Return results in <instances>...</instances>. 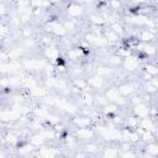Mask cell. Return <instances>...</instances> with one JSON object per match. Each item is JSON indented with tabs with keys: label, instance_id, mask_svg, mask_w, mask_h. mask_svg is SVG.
<instances>
[{
	"label": "cell",
	"instance_id": "6da1fadb",
	"mask_svg": "<svg viewBox=\"0 0 158 158\" xmlns=\"http://www.w3.org/2000/svg\"><path fill=\"white\" fill-rule=\"evenodd\" d=\"M121 65H122V68H123L126 72L133 73V72H136V70L139 68V65H141V59L138 58V56L131 54V56H127V57L123 58Z\"/></svg>",
	"mask_w": 158,
	"mask_h": 158
},
{
	"label": "cell",
	"instance_id": "7a4b0ae2",
	"mask_svg": "<svg viewBox=\"0 0 158 158\" xmlns=\"http://www.w3.org/2000/svg\"><path fill=\"white\" fill-rule=\"evenodd\" d=\"M84 12H85L84 5H81V4H79V2H70V4H68V6H67V15H68L70 19L80 17Z\"/></svg>",
	"mask_w": 158,
	"mask_h": 158
},
{
	"label": "cell",
	"instance_id": "3957f363",
	"mask_svg": "<svg viewBox=\"0 0 158 158\" xmlns=\"http://www.w3.org/2000/svg\"><path fill=\"white\" fill-rule=\"evenodd\" d=\"M95 133H96V131L91 127H77L75 131H74L75 137L79 138V139H84V141L94 138Z\"/></svg>",
	"mask_w": 158,
	"mask_h": 158
},
{
	"label": "cell",
	"instance_id": "277c9868",
	"mask_svg": "<svg viewBox=\"0 0 158 158\" xmlns=\"http://www.w3.org/2000/svg\"><path fill=\"white\" fill-rule=\"evenodd\" d=\"M43 56L46 57V59H48L49 62H52L54 64L57 58L60 57V51L56 46L49 44V46H46V48L43 49Z\"/></svg>",
	"mask_w": 158,
	"mask_h": 158
},
{
	"label": "cell",
	"instance_id": "5b68a950",
	"mask_svg": "<svg viewBox=\"0 0 158 158\" xmlns=\"http://www.w3.org/2000/svg\"><path fill=\"white\" fill-rule=\"evenodd\" d=\"M156 37H157V32L154 30H149V28H143L137 35V38L141 42H147V43H152L156 40Z\"/></svg>",
	"mask_w": 158,
	"mask_h": 158
},
{
	"label": "cell",
	"instance_id": "8992f818",
	"mask_svg": "<svg viewBox=\"0 0 158 158\" xmlns=\"http://www.w3.org/2000/svg\"><path fill=\"white\" fill-rule=\"evenodd\" d=\"M86 80H88V84H89V86H90L91 89L100 90V89H102V88L105 86V78L98 75L96 73L93 74V75H90Z\"/></svg>",
	"mask_w": 158,
	"mask_h": 158
},
{
	"label": "cell",
	"instance_id": "52a82bcc",
	"mask_svg": "<svg viewBox=\"0 0 158 158\" xmlns=\"http://www.w3.org/2000/svg\"><path fill=\"white\" fill-rule=\"evenodd\" d=\"M149 110L151 107L144 104V102H141L138 105H133V109H132V114L136 115L137 117L142 118V117H146V116H149Z\"/></svg>",
	"mask_w": 158,
	"mask_h": 158
},
{
	"label": "cell",
	"instance_id": "ba28073f",
	"mask_svg": "<svg viewBox=\"0 0 158 158\" xmlns=\"http://www.w3.org/2000/svg\"><path fill=\"white\" fill-rule=\"evenodd\" d=\"M156 126H157V125H156V122L152 120L151 116H146V117L139 118L138 127L142 128V130H144V131H152V132H154Z\"/></svg>",
	"mask_w": 158,
	"mask_h": 158
},
{
	"label": "cell",
	"instance_id": "9c48e42d",
	"mask_svg": "<svg viewBox=\"0 0 158 158\" xmlns=\"http://www.w3.org/2000/svg\"><path fill=\"white\" fill-rule=\"evenodd\" d=\"M72 123L75 127H90L93 123V118L90 116H77L72 120Z\"/></svg>",
	"mask_w": 158,
	"mask_h": 158
},
{
	"label": "cell",
	"instance_id": "30bf717a",
	"mask_svg": "<svg viewBox=\"0 0 158 158\" xmlns=\"http://www.w3.org/2000/svg\"><path fill=\"white\" fill-rule=\"evenodd\" d=\"M117 88H118L120 94L123 95V96H126V98L127 96H132L136 93V86L132 83H122Z\"/></svg>",
	"mask_w": 158,
	"mask_h": 158
},
{
	"label": "cell",
	"instance_id": "8fae6325",
	"mask_svg": "<svg viewBox=\"0 0 158 158\" xmlns=\"http://www.w3.org/2000/svg\"><path fill=\"white\" fill-rule=\"evenodd\" d=\"M102 35L106 37V40L110 42V44H117L120 41H121V36L118 33H116L114 30L111 28H107V30H104L102 31Z\"/></svg>",
	"mask_w": 158,
	"mask_h": 158
},
{
	"label": "cell",
	"instance_id": "7c38bea8",
	"mask_svg": "<svg viewBox=\"0 0 158 158\" xmlns=\"http://www.w3.org/2000/svg\"><path fill=\"white\" fill-rule=\"evenodd\" d=\"M98 75H100V77H102V78H111L112 75H114V73H115V69L111 67V65H100V67H98L96 68V72H95Z\"/></svg>",
	"mask_w": 158,
	"mask_h": 158
},
{
	"label": "cell",
	"instance_id": "4fadbf2b",
	"mask_svg": "<svg viewBox=\"0 0 158 158\" xmlns=\"http://www.w3.org/2000/svg\"><path fill=\"white\" fill-rule=\"evenodd\" d=\"M104 94H105V96L107 98V100H109L110 102H115V101L118 99V96L121 95L117 86H110V88H107Z\"/></svg>",
	"mask_w": 158,
	"mask_h": 158
},
{
	"label": "cell",
	"instance_id": "5bb4252c",
	"mask_svg": "<svg viewBox=\"0 0 158 158\" xmlns=\"http://www.w3.org/2000/svg\"><path fill=\"white\" fill-rule=\"evenodd\" d=\"M89 22L93 25V26H104L106 22V20L102 17V15H99V14H90L89 17H88Z\"/></svg>",
	"mask_w": 158,
	"mask_h": 158
},
{
	"label": "cell",
	"instance_id": "9a60e30c",
	"mask_svg": "<svg viewBox=\"0 0 158 158\" xmlns=\"http://www.w3.org/2000/svg\"><path fill=\"white\" fill-rule=\"evenodd\" d=\"M102 111H104V114H105L107 117L111 118L112 116H115L116 114H118V105H116L115 102H109L107 105L104 106Z\"/></svg>",
	"mask_w": 158,
	"mask_h": 158
},
{
	"label": "cell",
	"instance_id": "2e32d148",
	"mask_svg": "<svg viewBox=\"0 0 158 158\" xmlns=\"http://www.w3.org/2000/svg\"><path fill=\"white\" fill-rule=\"evenodd\" d=\"M57 154H58V152H57L54 148H47V147H43V146H41V149L37 151V156H40V157H46V158L56 157Z\"/></svg>",
	"mask_w": 158,
	"mask_h": 158
},
{
	"label": "cell",
	"instance_id": "e0dca14e",
	"mask_svg": "<svg viewBox=\"0 0 158 158\" xmlns=\"http://www.w3.org/2000/svg\"><path fill=\"white\" fill-rule=\"evenodd\" d=\"M30 142L35 146V147H41V146H43L46 142H47V139H46V137L42 135V133H35L31 138H30Z\"/></svg>",
	"mask_w": 158,
	"mask_h": 158
},
{
	"label": "cell",
	"instance_id": "ac0fdd59",
	"mask_svg": "<svg viewBox=\"0 0 158 158\" xmlns=\"http://www.w3.org/2000/svg\"><path fill=\"white\" fill-rule=\"evenodd\" d=\"M73 85L77 86L78 89H80L81 91L83 90H90L91 89L89 86V84H88V80L86 79H83V78H75V79H73Z\"/></svg>",
	"mask_w": 158,
	"mask_h": 158
},
{
	"label": "cell",
	"instance_id": "d6986e66",
	"mask_svg": "<svg viewBox=\"0 0 158 158\" xmlns=\"http://www.w3.org/2000/svg\"><path fill=\"white\" fill-rule=\"evenodd\" d=\"M101 156L105 157V158H116V157L120 156V152H118L117 148H114V147H106V148H104Z\"/></svg>",
	"mask_w": 158,
	"mask_h": 158
},
{
	"label": "cell",
	"instance_id": "ffe728a7",
	"mask_svg": "<svg viewBox=\"0 0 158 158\" xmlns=\"http://www.w3.org/2000/svg\"><path fill=\"white\" fill-rule=\"evenodd\" d=\"M144 151L148 156H158V143H156V141L146 143Z\"/></svg>",
	"mask_w": 158,
	"mask_h": 158
},
{
	"label": "cell",
	"instance_id": "44dd1931",
	"mask_svg": "<svg viewBox=\"0 0 158 158\" xmlns=\"http://www.w3.org/2000/svg\"><path fill=\"white\" fill-rule=\"evenodd\" d=\"M80 99H81V101L85 104V105H91L93 102H94V95L89 91V90H83L80 94Z\"/></svg>",
	"mask_w": 158,
	"mask_h": 158
},
{
	"label": "cell",
	"instance_id": "7402d4cb",
	"mask_svg": "<svg viewBox=\"0 0 158 158\" xmlns=\"http://www.w3.org/2000/svg\"><path fill=\"white\" fill-rule=\"evenodd\" d=\"M143 70L147 72L148 74H151L152 77H157L158 75V65L156 63H146L143 65Z\"/></svg>",
	"mask_w": 158,
	"mask_h": 158
},
{
	"label": "cell",
	"instance_id": "603a6c76",
	"mask_svg": "<svg viewBox=\"0 0 158 158\" xmlns=\"http://www.w3.org/2000/svg\"><path fill=\"white\" fill-rule=\"evenodd\" d=\"M122 60H123V58H122V57H120V56L116 53V54L111 56V57L107 59V64H109V65H111V67H117V65L122 64Z\"/></svg>",
	"mask_w": 158,
	"mask_h": 158
},
{
	"label": "cell",
	"instance_id": "cb8c5ba5",
	"mask_svg": "<svg viewBox=\"0 0 158 158\" xmlns=\"http://www.w3.org/2000/svg\"><path fill=\"white\" fill-rule=\"evenodd\" d=\"M138 123H139V117H137L136 115H132L131 117H127V120H126V126H128L130 128H133V130H136L138 127Z\"/></svg>",
	"mask_w": 158,
	"mask_h": 158
},
{
	"label": "cell",
	"instance_id": "d4e9b609",
	"mask_svg": "<svg viewBox=\"0 0 158 158\" xmlns=\"http://www.w3.org/2000/svg\"><path fill=\"white\" fill-rule=\"evenodd\" d=\"M110 28L114 30V31H115L116 33H118L120 36H122V35L125 33V27H123V25H122L120 21H116V22L110 23Z\"/></svg>",
	"mask_w": 158,
	"mask_h": 158
},
{
	"label": "cell",
	"instance_id": "484cf974",
	"mask_svg": "<svg viewBox=\"0 0 158 158\" xmlns=\"http://www.w3.org/2000/svg\"><path fill=\"white\" fill-rule=\"evenodd\" d=\"M94 102L98 104L99 106L104 107V106L107 105L110 101L107 100V98L105 96V94H101V95H94Z\"/></svg>",
	"mask_w": 158,
	"mask_h": 158
},
{
	"label": "cell",
	"instance_id": "4316f807",
	"mask_svg": "<svg viewBox=\"0 0 158 158\" xmlns=\"http://www.w3.org/2000/svg\"><path fill=\"white\" fill-rule=\"evenodd\" d=\"M122 7V4H121V0H110L109 1V9L111 11H115V12H118Z\"/></svg>",
	"mask_w": 158,
	"mask_h": 158
},
{
	"label": "cell",
	"instance_id": "83f0119b",
	"mask_svg": "<svg viewBox=\"0 0 158 158\" xmlns=\"http://www.w3.org/2000/svg\"><path fill=\"white\" fill-rule=\"evenodd\" d=\"M144 90H146V93H148V94H156L157 91H158V88L156 86V84L152 81V80H149L146 85H144Z\"/></svg>",
	"mask_w": 158,
	"mask_h": 158
},
{
	"label": "cell",
	"instance_id": "f1b7e54d",
	"mask_svg": "<svg viewBox=\"0 0 158 158\" xmlns=\"http://www.w3.org/2000/svg\"><path fill=\"white\" fill-rule=\"evenodd\" d=\"M63 25H64V27L67 28L68 32H73L77 28V22L74 20H65L63 22Z\"/></svg>",
	"mask_w": 158,
	"mask_h": 158
},
{
	"label": "cell",
	"instance_id": "f546056e",
	"mask_svg": "<svg viewBox=\"0 0 158 158\" xmlns=\"http://www.w3.org/2000/svg\"><path fill=\"white\" fill-rule=\"evenodd\" d=\"M85 152L86 153H89V154H91V153H96L98 152V149H99V146L96 144V143H88V144H85Z\"/></svg>",
	"mask_w": 158,
	"mask_h": 158
},
{
	"label": "cell",
	"instance_id": "4dcf8cb0",
	"mask_svg": "<svg viewBox=\"0 0 158 158\" xmlns=\"http://www.w3.org/2000/svg\"><path fill=\"white\" fill-rule=\"evenodd\" d=\"M35 46H36V41L32 40L31 37H30V38H26L25 42H23V47H25V48H33Z\"/></svg>",
	"mask_w": 158,
	"mask_h": 158
},
{
	"label": "cell",
	"instance_id": "1f68e13d",
	"mask_svg": "<svg viewBox=\"0 0 158 158\" xmlns=\"http://www.w3.org/2000/svg\"><path fill=\"white\" fill-rule=\"evenodd\" d=\"M130 102H131L132 105H138V104L144 102V101H143L142 95H135V96H132V99L130 100Z\"/></svg>",
	"mask_w": 158,
	"mask_h": 158
},
{
	"label": "cell",
	"instance_id": "d6a6232c",
	"mask_svg": "<svg viewBox=\"0 0 158 158\" xmlns=\"http://www.w3.org/2000/svg\"><path fill=\"white\" fill-rule=\"evenodd\" d=\"M21 33H22V36H23L25 38H30L31 35H32V30H31L30 27H25V28L21 31Z\"/></svg>",
	"mask_w": 158,
	"mask_h": 158
},
{
	"label": "cell",
	"instance_id": "836d02e7",
	"mask_svg": "<svg viewBox=\"0 0 158 158\" xmlns=\"http://www.w3.org/2000/svg\"><path fill=\"white\" fill-rule=\"evenodd\" d=\"M121 148L122 151H128V149H132V143L130 141H123L121 143Z\"/></svg>",
	"mask_w": 158,
	"mask_h": 158
},
{
	"label": "cell",
	"instance_id": "e575fe53",
	"mask_svg": "<svg viewBox=\"0 0 158 158\" xmlns=\"http://www.w3.org/2000/svg\"><path fill=\"white\" fill-rule=\"evenodd\" d=\"M120 156L123 157V158H127V157H135L136 153L132 152V149H128V151H123L122 153H120Z\"/></svg>",
	"mask_w": 158,
	"mask_h": 158
},
{
	"label": "cell",
	"instance_id": "d590c367",
	"mask_svg": "<svg viewBox=\"0 0 158 158\" xmlns=\"http://www.w3.org/2000/svg\"><path fill=\"white\" fill-rule=\"evenodd\" d=\"M42 43L46 44V46L52 44V40H51V37H49V36H43V37H42Z\"/></svg>",
	"mask_w": 158,
	"mask_h": 158
},
{
	"label": "cell",
	"instance_id": "8d00e7d4",
	"mask_svg": "<svg viewBox=\"0 0 158 158\" xmlns=\"http://www.w3.org/2000/svg\"><path fill=\"white\" fill-rule=\"evenodd\" d=\"M142 78H143V80H146V81H149V80H152V78H153V77H152L151 74H148L147 72H144V70H143Z\"/></svg>",
	"mask_w": 158,
	"mask_h": 158
},
{
	"label": "cell",
	"instance_id": "74e56055",
	"mask_svg": "<svg viewBox=\"0 0 158 158\" xmlns=\"http://www.w3.org/2000/svg\"><path fill=\"white\" fill-rule=\"evenodd\" d=\"M94 0H75V2H79L81 5H85V4H91Z\"/></svg>",
	"mask_w": 158,
	"mask_h": 158
},
{
	"label": "cell",
	"instance_id": "f35d334b",
	"mask_svg": "<svg viewBox=\"0 0 158 158\" xmlns=\"http://www.w3.org/2000/svg\"><path fill=\"white\" fill-rule=\"evenodd\" d=\"M51 5H57V4H59V2H62V0H47Z\"/></svg>",
	"mask_w": 158,
	"mask_h": 158
},
{
	"label": "cell",
	"instance_id": "ab89813d",
	"mask_svg": "<svg viewBox=\"0 0 158 158\" xmlns=\"http://www.w3.org/2000/svg\"><path fill=\"white\" fill-rule=\"evenodd\" d=\"M131 1H132V2H135L136 5H141V4H142V2H144L146 0H131Z\"/></svg>",
	"mask_w": 158,
	"mask_h": 158
},
{
	"label": "cell",
	"instance_id": "60d3db41",
	"mask_svg": "<svg viewBox=\"0 0 158 158\" xmlns=\"http://www.w3.org/2000/svg\"><path fill=\"white\" fill-rule=\"evenodd\" d=\"M94 1H96L98 4H107L110 0H94Z\"/></svg>",
	"mask_w": 158,
	"mask_h": 158
},
{
	"label": "cell",
	"instance_id": "b9f144b4",
	"mask_svg": "<svg viewBox=\"0 0 158 158\" xmlns=\"http://www.w3.org/2000/svg\"><path fill=\"white\" fill-rule=\"evenodd\" d=\"M154 22H156V30H158V14H157V16L154 17Z\"/></svg>",
	"mask_w": 158,
	"mask_h": 158
},
{
	"label": "cell",
	"instance_id": "7bdbcfd3",
	"mask_svg": "<svg viewBox=\"0 0 158 158\" xmlns=\"http://www.w3.org/2000/svg\"><path fill=\"white\" fill-rule=\"evenodd\" d=\"M154 136H156V139L158 138V125L156 126V130H154Z\"/></svg>",
	"mask_w": 158,
	"mask_h": 158
},
{
	"label": "cell",
	"instance_id": "ee69618b",
	"mask_svg": "<svg viewBox=\"0 0 158 158\" xmlns=\"http://www.w3.org/2000/svg\"><path fill=\"white\" fill-rule=\"evenodd\" d=\"M152 81H153V83H154V84H156V86H157V88H158V80H152Z\"/></svg>",
	"mask_w": 158,
	"mask_h": 158
},
{
	"label": "cell",
	"instance_id": "f6af8a7d",
	"mask_svg": "<svg viewBox=\"0 0 158 158\" xmlns=\"http://www.w3.org/2000/svg\"><path fill=\"white\" fill-rule=\"evenodd\" d=\"M156 38H157V41H158V32H157V37H156Z\"/></svg>",
	"mask_w": 158,
	"mask_h": 158
},
{
	"label": "cell",
	"instance_id": "bcb514c9",
	"mask_svg": "<svg viewBox=\"0 0 158 158\" xmlns=\"http://www.w3.org/2000/svg\"><path fill=\"white\" fill-rule=\"evenodd\" d=\"M157 58H158V52H157Z\"/></svg>",
	"mask_w": 158,
	"mask_h": 158
}]
</instances>
